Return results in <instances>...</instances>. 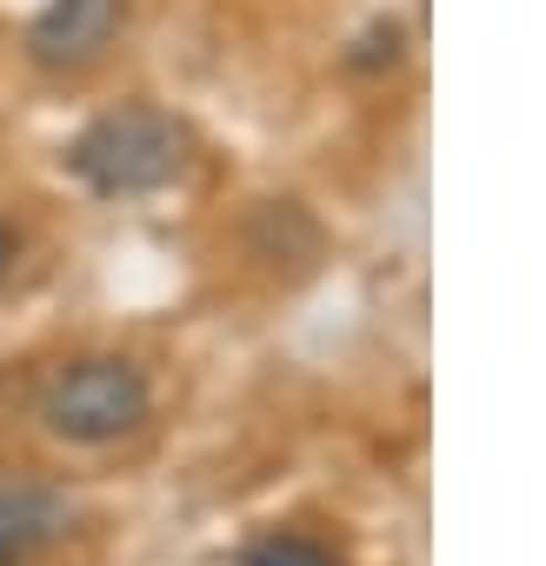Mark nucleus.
<instances>
[{"label": "nucleus", "mask_w": 546, "mask_h": 566, "mask_svg": "<svg viewBox=\"0 0 546 566\" xmlns=\"http://www.w3.org/2000/svg\"><path fill=\"white\" fill-rule=\"evenodd\" d=\"M14 266V233H8V220H0V273Z\"/></svg>", "instance_id": "423d86ee"}, {"label": "nucleus", "mask_w": 546, "mask_h": 566, "mask_svg": "<svg viewBox=\"0 0 546 566\" xmlns=\"http://www.w3.org/2000/svg\"><path fill=\"white\" fill-rule=\"evenodd\" d=\"M74 180H87L94 193H160L180 167H187V127L160 107H114L101 120H87L67 147Z\"/></svg>", "instance_id": "f257e3e1"}, {"label": "nucleus", "mask_w": 546, "mask_h": 566, "mask_svg": "<svg viewBox=\"0 0 546 566\" xmlns=\"http://www.w3.org/2000/svg\"><path fill=\"white\" fill-rule=\"evenodd\" d=\"M154 394H147V374L120 354H94V360H74L61 367L48 387H41V420L48 433L74 440V447H107V440H127L140 420H147Z\"/></svg>", "instance_id": "f03ea898"}, {"label": "nucleus", "mask_w": 546, "mask_h": 566, "mask_svg": "<svg viewBox=\"0 0 546 566\" xmlns=\"http://www.w3.org/2000/svg\"><path fill=\"white\" fill-rule=\"evenodd\" d=\"M21 559V539H14V526H0V566H14Z\"/></svg>", "instance_id": "39448f33"}, {"label": "nucleus", "mask_w": 546, "mask_h": 566, "mask_svg": "<svg viewBox=\"0 0 546 566\" xmlns=\"http://www.w3.org/2000/svg\"><path fill=\"white\" fill-rule=\"evenodd\" d=\"M246 566H334L314 539H301V533H281V539H266V546H253V559Z\"/></svg>", "instance_id": "20e7f679"}, {"label": "nucleus", "mask_w": 546, "mask_h": 566, "mask_svg": "<svg viewBox=\"0 0 546 566\" xmlns=\"http://www.w3.org/2000/svg\"><path fill=\"white\" fill-rule=\"evenodd\" d=\"M127 0H48L28 28V54L41 67H87L120 34Z\"/></svg>", "instance_id": "7ed1b4c3"}]
</instances>
